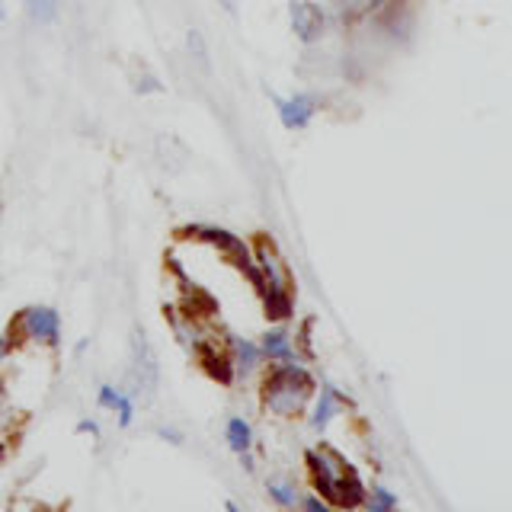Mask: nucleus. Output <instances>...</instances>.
Segmentation results:
<instances>
[{"instance_id":"dca6fc26","label":"nucleus","mask_w":512,"mask_h":512,"mask_svg":"<svg viewBox=\"0 0 512 512\" xmlns=\"http://www.w3.org/2000/svg\"><path fill=\"white\" fill-rule=\"evenodd\" d=\"M186 42H189V55H192V61L199 64V71H212V61H208V45H205V39H202V32H199V29H189Z\"/></svg>"},{"instance_id":"f03ea898","label":"nucleus","mask_w":512,"mask_h":512,"mask_svg":"<svg viewBox=\"0 0 512 512\" xmlns=\"http://www.w3.org/2000/svg\"><path fill=\"white\" fill-rule=\"evenodd\" d=\"M317 391V375L308 368V362L292 359V362H276L266 365L263 384H260V400L263 410L276 420H295L308 410V400Z\"/></svg>"},{"instance_id":"20e7f679","label":"nucleus","mask_w":512,"mask_h":512,"mask_svg":"<svg viewBox=\"0 0 512 512\" xmlns=\"http://www.w3.org/2000/svg\"><path fill=\"white\" fill-rule=\"evenodd\" d=\"M176 234L186 237V240H199V244H208L221 250L228 260L237 266V272H244V279L256 288V295H263V276L260 269H256V260H253V250L247 240H240L234 231L221 228V224H208V221H196V224H183V228H176Z\"/></svg>"},{"instance_id":"aec40b11","label":"nucleus","mask_w":512,"mask_h":512,"mask_svg":"<svg viewBox=\"0 0 512 512\" xmlns=\"http://www.w3.org/2000/svg\"><path fill=\"white\" fill-rule=\"evenodd\" d=\"M20 346V340H16L13 333H0V365H4L10 356H13V349Z\"/></svg>"},{"instance_id":"423d86ee","label":"nucleus","mask_w":512,"mask_h":512,"mask_svg":"<svg viewBox=\"0 0 512 512\" xmlns=\"http://www.w3.org/2000/svg\"><path fill=\"white\" fill-rule=\"evenodd\" d=\"M157 359H154V349L148 343L141 327H135L132 333V362H128V397H141V400H151L157 391Z\"/></svg>"},{"instance_id":"b1692460","label":"nucleus","mask_w":512,"mask_h":512,"mask_svg":"<svg viewBox=\"0 0 512 512\" xmlns=\"http://www.w3.org/2000/svg\"><path fill=\"white\" fill-rule=\"evenodd\" d=\"M7 416H10V407H7V397H4V388H0V432L7 429Z\"/></svg>"},{"instance_id":"7ed1b4c3","label":"nucleus","mask_w":512,"mask_h":512,"mask_svg":"<svg viewBox=\"0 0 512 512\" xmlns=\"http://www.w3.org/2000/svg\"><path fill=\"white\" fill-rule=\"evenodd\" d=\"M253 260H256V269H260V276L266 282L263 288V314L269 324H288V320L295 317V298H292V272H288L285 260L279 247L272 244L269 237H256L253 244Z\"/></svg>"},{"instance_id":"6ab92c4d","label":"nucleus","mask_w":512,"mask_h":512,"mask_svg":"<svg viewBox=\"0 0 512 512\" xmlns=\"http://www.w3.org/2000/svg\"><path fill=\"white\" fill-rule=\"evenodd\" d=\"M298 509H304V512H330L333 506H330L320 493L304 490V493H301V500H298Z\"/></svg>"},{"instance_id":"f257e3e1","label":"nucleus","mask_w":512,"mask_h":512,"mask_svg":"<svg viewBox=\"0 0 512 512\" xmlns=\"http://www.w3.org/2000/svg\"><path fill=\"white\" fill-rule=\"evenodd\" d=\"M304 468H308L311 490L320 493L336 509H359L365 496V480L352 461H346L333 445L304 448Z\"/></svg>"},{"instance_id":"f3484780","label":"nucleus","mask_w":512,"mask_h":512,"mask_svg":"<svg viewBox=\"0 0 512 512\" xmlns=\"http://www.w3.org/2000/svg\"><path fill=\"white\" fill-rule=\"evenodd\" d=\"M122 400V391L116 388V384H100L96 388V404H100L103 410H116Z\"/></svg>"},{"instance_id":"9d476101","label":"nucleus","mask_w":512,"mask_h":512,"mask_svg":"<svg viewBox=\"0 0 512 512\" xmlns=\"http://www.w3.org/2000/svg\"><path fill=\"white\" fill-rule=\"evenodd\" d=\"M288 16H292V32L298 36V42L304 45H314L320 36L327 32V13L317 0H308V4H295L288 7Z\"/></svg>"},{"instance_id":"1a4fd4ad","label":"nucleus","mask_w":512,"mask_h":512,"mask_svg":"<svg viewBox=\"0 0 512 512\" xmlns=\"http://www.w3.org/2000/svg\"><path fill=\"white\" fill-rule=\"evenodd\" d=\"M320 109L317 93H292V96H276V116L288 128V132H301L308 128Z\"/></svg>"},{"instance_id":"cd10ccee","label":"nucleus","mask_w":512,"mask_h":512,"mask_svg":"<svg viewBox=\"0 0 512 512\" xmlns=\"http://www.w3.org/2000/svg\"><path fill=\"white\" fill-rule=\"evenodd\" d=\"M4 16H7V7H4V0H0V20H4Z\"/></svg>"},{"instance_id":"bb28decb","label":"nucleus","mask_w":512,"mask_h":512,"mask_svg":"<svg viewBox=\"0 0 512 512\" xmlns=\"http://www.w3.org/2000/svg\"><path fill=\"white\" fill-rule=\"evenodd\" d=\"M221 10H228V13H237V0H218Z\"/></svg>"},{"instance_id":"c85d7f7f","label":"nucleus","mask_w":512,"mask_h":512,"mask_svg":"<svg viewBox=\"0 0 512 512\" xmlns=\"http://www.w3.org/2000/svg\"><path fill=\"white\" fill-rule=\"evenodd\" d=\"M295 4H308V0H288V7H295Z\"/></svg>"},{"instance_id":"2eb2a0df","label":"nucleus","mask_w":512,"mask_h":512,"mask_svg":"<svg viewBox=\"0 0 512 512\" xmlns=\"http://www.w3.org/2000/svg\"><path fill=\"white\" fill-rule=\"evenodd\" d=\"M26 13L32 16V23L52 26L58 20V0H26Z\"/></svg>"},{"instance_id":"393cba45","label":"nucleus","mask_w":512,"mask_h":512,"mask_svg":"<svg viewBox=\"0 0 512 512\" xmlns=\"http://www.w3.org/2000/svg\"><path fill=\"white\" fill-rule=\"evenodd\" d=\"M237 458H240V468H244L247 474H253V471H256V464H253L256 458H253L250 452H244V455H237Z\"/></svg>"},{"instance_id":"a211bd4d","label":"nucleus","mask_w":512,"mask_h":512,"mask_svg":"<svg viewBox=\"0 0 512 512\" xmlns=\"http://www.w3.org/2000/svg\"><path fill=\"white\" fill-rule=\"evenodd\" d=\"M116 413V423H119V429H128L135 423V397H128V394H122V400H119V407L112 410Z\"/></svg>"},{"instance_id":"9b49d317","label":"nucleus","mask_w":512,"mask_h":512,"mask_svg":"<svg viewBox=\"0 0 512 512\" xmlns=\"http://www.w3.org/2000/svg\"><path fill=\"white\" fill-rule=\"evenodd\" d=\"M256 343H260V349H263L266 365L301 359V356H298V346H295V333L288 330V324H269V330H266ZM301 362H304V359H301Z\"/></svg>"},{"instance_id":"412c9836","label":"nucleus","mask_w":512,"mask_h":512,"mask_svg":"<svg viewBox=\"0 0 512 512\" xmlns=\"http://www.w3.org/2000/svg\"><path fill=\"white\" fill-rule=\"evenodd\" d=\"M154 432H157V436L164 439V442H170V445H183V442H186V439H183V432H180V429H173V426H157Z\"/></svg>"},{"instance_id":"0eeeda50","label":"nucleus","mask_w":512,"mask_h":512,"mask_svg":"<svg viewBox=\"0 0 512 512\" xmlns=\"http://www.w3.org/2000/svg\"><path fill=\"white\" fill-rule=\"evenodd\" d=\"M346 410H352V400L340 388H333V384H320L317 381V391L308 400V410H304V413H308V426L314 432H324L336 420V416L346 413Z\"/></svg>"},{"instance_id":"a878e982","label":"nucleus","mask_w":512,"mask_h":512,"mask_svg":"<svg viewBox=\"0 0 512 512\" xmlns=\"http://www.w3.org/2000/svg\"><path fill=\"white\" fill-rule=\"evenodd\" d=\"M10 458V439L4 436V432H0V464H4Z\"/></svg>"},{"instance_id":"5701e85b","label":"nucleus","mask_w":512,"mask_h":512,"mask_svg":"<svg viewBox=\"0 0 512 512\" xmlns=\"http://www.w3.org/2000/svg\"><path fill=\"white\" fill-rule=\"evenodd\" d=\"M141 77H144V80H138V93H160V90H164L151 74H141Z\"/></svg>"},{"instance_id":"4468645a","label":"nucleus","mask_w":512,"mask_h":512,"mask_svg":"<svg viewBox=\"0 0 512 512\" xmlns=\"http://www.w3.org/2000/svg\"><path fill=\"white\" fill-rule=\"evenodd\" d=\"M397 506H400L397 496L388 487L375 484V487H365V496H362V506L359 509H365V512H394Z\"/></svg>"},{"instance_id":"39448f33","label":"nucleus","mask_w":512,"mask_h":512,"mask_svg":"<svg viewBox=\"0 0 512 512\" xmlns=\"http://www.w3.org/2000/svg\"><path fill=\"white\" fill-rule=\"evenodd\" d=\"M10 333L20 343L58 349L61 346V314H58V308H52V304H32V308H23L13 317Z\"/></svg>"},{"instance_id":"ddd939ff","label":"nucleus","mask_w":512,"mask_h":512,"mask_svg":"<svg viewBox=\"0 0 512 512\" xmlns=\"http://www.w3.org/2000/svg\"><path fill=\"white\" fill-rule=\"evenodd\" d=\"M253 426L244 420V416H228L224 420V445L231 448L234 455H244L253 448Z\"/></svg>"},{"instance_id":"f8f14e48","label":"nucleus","mask_w":512,"mask_h":512,"mask_svg":"<svg viewBox=\"0 0 512 512\" xmlns=\"http://www.w3.org/2000/svg\"><path fill=\"white\" fill-rule=\"evenodd\" d=\"M301 493H304V487L298 484V480H295L292 474L276 471V474H269V477H266V496H269V500L276 503L279 509H298Z\"/></svg>"},{"instance_id":"4be33fe9","label":"nucleus","mask_w":512,"mask_h":512,"mask_svg":"<svg viewBox=\"0 0 512 512\" xmlns=\"http://www.w3.org/2000/svg\"><path fill=\"white\" fill-rule=\"evenodd\" d=\"M77 432H80V436H90V439H100L103 436V429H100V423H96V420H80L77 423Z\"/></svg>"},{"instance_id":"6e6552de","label":"nucleus","mask_w":512,"mask_h":512,"mask_svg":"<svg viewBox=\"0 0 512 512\" xmlns=\"http://www.w3.org/2000/svg\"><path fill=\"white\" fill-rule=\"evenodd\" d=\"M224 349H228L234 381H250L256 375H263L266 359H263V349H260V343H256V340L228 333V336H224Z\"/></svg>"}]
</instances>
